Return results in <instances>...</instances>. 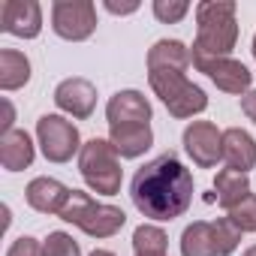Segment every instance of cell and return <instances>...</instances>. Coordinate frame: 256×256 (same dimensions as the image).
<instances>
[{
  "label": "cell",
  "instance_id": "cell-16",
  "mask_svg": "<svg viewBox=\"0 0 256 256\" xmlns=\"http://www.w3.org/2000/svg\"><path fill=\"white\" fill-rule=\"evenodd\" d=\"M34 160H36V145L28 130L16 126L12 133L0 136V166L6 172H24L34 166Z\"/></svg>",
  "mask_w": 256,
  "mask_h": 256
},
{
  "label": "cell",
  "instance_id": "cell-2",
  "mask_svg": "<svg viewBox=\"0 0 256 256\" xmlns=\"http://www.w3.org/2000/svg\"><path fill=\"white\" fill-rule=\"evenodd\" d=\"M238 6L232 0H202L196 4V40L190 48L193 66H202L217 58H232L238 42Z\"/></svg>",
  "mask_w": 256,
  "mask_h": 256
},
{
  "label": "cell",
  "instance_id": "cell-27",
  "mask_svg": "<svg viewBox=\"0 0 256 256\" xmlns=\"http://www.w3.org/2000/svg\"><path fill=\"white\" fill-rule=\"evenodd\" d=\"M139 0H130V4H114V0H102V10L106 12H112V16H133V12H139Z\"/></svg>",
  "mask_w": 256,
  "mask_h": 256
},
{
  "label": "cell",
  "instance_id": "cell-8",
  "mask_svg": "<svg viewBox=\"0 0 256 256\" xmlns=\"http://www.w3.org/2000/svg\"><path fill=\"white\" fill-rule=\"evenodd\" d=\"M181 142L199 169H214L223 163V130H217L211 120H190L181 133Z\"/></svg>",
  "mask_w": 256,
  "mask_h": 256
},
{
  "label": "cell",
  "instance_id": "cell-9",
  "mask_svg": "<svg viewBox=\"0 0 256 256\" xmlns=\"http://www.w3.org/2000/svg\"><path fill=\"white\" fill-rule=\"evenodd\" d=\"M54 106L72 120H88L96 108V84L84 76H70L54 88Z\"/></svg>",
  "mask_w": 256,
  "mask_h": 256
},
{
  "label": "cell",
  "instance_id": "cell-32",
  "mask_svg": "<svg viewBox=\"0 0 256 256\" xmlns=\"http://www.w3.org/2000/svg\"><path fill=\"white\" fill-rule=\"evenodd\" d=\"M166 256H169V253H166Z\"/></svg>",
  "mask_w": 256,
  "mask_h": 256
},
{
  "label": "cell",
  "instance_id": "cell-30",
  "mask_svg": "<svg viewBox=\"0 0 256 256\" xmlns=\"http://www.w3.org/2000/svg\"><path fill=\"white\" fill-rule=\"evenodd\" d=\"M241 256H256V244H250V247H247V250H244Z\"/></svg>",
  "mask_w": 256,
  "mask_h": 256
},
{
  "label": "cell",
  "instance_id": "cell-26",
  "mask_svg": "<svg viewBox=\"0 0 256 256\" xmlns=\"http://www.w3.org/2000/svg\"><path fill=\"white\" fill-rule=\"evenodd\" d=\"M6 256H46V253H42V241H40V238L22 235V238H16V241L10 244Z\"/></svg>",
  "mask_w": 256,
  "mask_h": 256
},
{
  "label": "cell",
  "instance_id": "cell-1",
  "mask_svg": "<svg viewBox=\"0 0 256 256\" xmlns=\"http://www.w3.org/2000/svg\"><path fill=\"white\" fill-rule=\"evenodd\" d=\"M193 172L169 151L136 169L130 181V199L136 211L154 223H172L193 205Z\"/></svg>",
  "mask_w": 256,
  "mask_h": 256
},
{
  "label": "cell",
  "instance_id": "cell-19",
  "mask_svg": "<svg viewBox=\"0 0 256 256\" xmlns=\"http://www.w3.org/2000/svg\"><path fill=\"white\" fill-rule=\"evenodd\" d=\"M30 58L18 48H0V90H22L30 82Z\"/></svg>",
  "mask_w": 256,
  "mask_h": 256
},
{
  "label": "cell",
  "instance_id": "cell-5",
  "mask_svg": "<svg viewBox=\"0 0 256 256\" xmlns=\"http://www.w3.org/2000/svg\"><path fill=\"white\" fill-rule=\"evenodd\" d=\"M148 84L151 90L160 96V102L166 106V112L178 120H187V118H196L208 108V94L193 84L187 78V72H178V70H151L148 72Z\"/></svg>",
  "mask_w": 256,
  "mask_h": 256
},
{
  "label": "cell",
  "instance_id": "cell-31",
  "mask_svg": "<svg viewBox=\"0 0 256 256\" xmlns=\"http://www.w3.org/2000/svg\"><path fill=\"white\" fill-rule=\"evenodd\" d=\"M250 52H253V60H256V34H253V42H250Z\"/></svg>",
  "mask_w": 256,
  "mask_h": 256
},
{
  "label": "cell",
  "instance_id": "cell-17",
  "mask_svg": "<svg viewBox=\"0 0 256 256\" xmlns=\"http://www.w3.org/2000/svg\"><path fill=\"white\" fill-rule=\"evenodd\" d=\"M190 64H193L190 46L181 42V40H157L148 48V72L151 70H178V72H187Z\"/></svg>",
  "mask_w": 256,
  "mask_h": 256
},
{
  "label": "cell",
  "instance_id": "cell-13",
  "mask_svg": "<svg viewBox=\"0 0 256 256\" xmlns=\"http://www.w3.org/2000/svg\"><path fill=\"white\" fill-rule=\"evenodd\" d=\"M70 196H72V187H66L64 181L48 178V175H40V178H34L24 187V202L36 214H48V217H60V211L66 208Z\"/></svg>",
  "mask_w": 256,
  "mask_h": 256
},
{
  "label": "cell",
  "instance_id": "cell-12",
  "mask_svg": "<svg viewBox=\"0 0 256 256\" xmlns=\"http://www.w3.org/2000/svg\"><path fill=\"white\" fill-rule=\"evenodd\" d=\"M196 70L205 72L211 78V84L217 90H223V94L244 96L247 90H253V72L235 58H217V60H208V64H202Z\"/></svg>",
  "mask_w": 256,
  "mask_h": 256
},
{
  "label": "cell",
  "instance_id": "cell-23",
  "mask_svg": "<svg viewBox=\"0 0 256 256\" xmlns=\"http://www.w3.org/2000/svg\"><path fill=\"white\" fill-rule=\"evenodd\" d=\"M42 253H46V256H82V244H78L70 232L54 229V232H48V238L42 241Z\"/></svg>",
  "mask_w": 256,
  "mask_h": 256
},
{
  "label": "cell",
  "instance_id": "cell-24",
  "mask_svg": "<svg viewBox=\"0 0 256 256\" xmlns=\"http://www.w3.org/2000/svg\"><path fill=\"white\" fill-rule=\"evenodd\" d=\"M190 0H154L151 4V12L160 24H178L184 22V16L190 12Z\"/></svg>",
  "mask_w": 256,
  "mask_h": 256
},
{
  "label": "cell",
  "instance_id": "cell-11",
  "mask_svg": "<svg viewBox=\"0 0 256 256\" xmlns=\"http://www.w3.org/2000/svg\"><path fill=\"white\" fill-rule=\"evenodd\" d=\"M154 108L148 102V96L136 88L118 90L114 96H108L106 102V120L108 126H126V124H151Z\"/></svg>",
  "mask_w": 256,
  "mask_h": 256
},
{
  "label": "cell",
  "instance_id": "cell-10",
  "mask_svg": "<svg viewBox=\"0 0 256 256\" xmlns=\"http://www.w3.org/2000/svg\"><path fill=\"white\" fill-rule=\"evenodd\" d=\"M0 30L16 40H36L42 34V6L36 0H4L0 4Z\"/></svg>",
  "mask_w": 256,
  "mask_h": 256
},
{
  "label": "cell",
  "instance_id": "cell-14",
  "mask_svg": "<svg viewBox=\"0 0 256 256\" xmlns=\"http://www.w3.org/2000/svg\"><path fill=\"white\" fill-rule=\"evenodd\" d=\"M108 142L118 151L120 160H139L154 145L151 124H126V126H108Z\"/></svg>",
  "mask_w": 256,
  "mask_h": 256
},
{
  "label": "cell",
  "instance_id": "cell-7",
  "mask_svg": "<svg viewBox=\"0 0 256 256\" xmlns=\"http://www.w3.org/2000/svg\"><path fill=\"white\" fill-rule=\"evenodd\" d=\"M96 6L90 0H54L52 30L66 42H84L96 34Z\"/></svg>",
  "mask_w": 256,
  "mask_h": 256
},
{
  "label": "cell",
  "instance_id": "cell-29",
  "mask_svg": "<svg viewBox=\"0 0 256 256\" xmlns=\"http://www.w3.org/2000/svg\"><path fill=\"white\" fill-rule=\"evenodd\" d=\"M88 256H118V253H112V250H102V247H96V250H90Z\"/></svg>",
  "mask_w": 256,
  "mask_h": 256
},
{
  "label": "cell",
  "instance_id": "cell-15",
  "mask_svg": "<svg viewBox=\"0 0 256 256\" xmlns=\"http://www.w3.org/2000/svg\"><path fill=\"white\" fill-rule=\"evenodd\" d=\"M223 163L232 172L250 175V169H256V139L241 126L223 130Z\"/></svg>",
  "mask_w": 256,
  "mask_h": 256
},
{
  "label": "cell",
  "instance_id": "cell-25",
  "mask_svg": "<svg viewBox=\"0 0 256 256\" xmlns=\"http://www.w3.org/2000/svg\"><path fill=\"white\" fill-rule=\"evenodd\" d=\"M226 217L238 226L241 235H244V232H256V193H250V196H247L241 205H235Z\"/></svg>",
  "mask_w": 256,
  "mask_h": 256
},
{
  "label": "cell",
  "instance_id": "cell-4",
  "mask_svg": "<svg viewBox=\"0 0 256 256\" xmlns=\"http://www.w3.org/2000/svg\"><path fill=\"white\" fill-rule=\"evenodd\" d=\"M60 220L64 223H72L76 229H82L84 235L102 241V238H112L124 229L126 223V214L124 208L118 205H108V202H96L90 193L84 190H72L66 208L60 211Z\"/></svg>",
  "mask_w": 256,
  "mask_h": 256
},
{
  "label": "cell",
  "instance_id": "cell-3",
  "mask_svg": "<svg viewBox=\"0 0 256 256\" xmlns=\"http://www.w3.org/2000/svg\"><path fill=\"white\" fill-rule=\"evenodd\" d=\"M78 175L88 184L90 193L96 196H118L120 184H124V169H120V157L112 148L108 139H88L82 145L78 154Z\"/></svg>",
  "mask_w": 256,
  "mask_h": 256
},
{
  "label": "cell",
  "instance_id": "cell-22",
  "mask_svg": "<svg viewBox=\"0 0 256 256\" xmlns=\"http://www.w3.org/2000/svg\"><path fill=\"white\" fill-rule=\"evenodd\" d=\"M211 226H214L217 256H232V253L238 250V244H241V232H238V226H235L229 217H217V220H211Z\"/></svg>",
  "mask_w": 256,
  "mask_h": 256
},
{
  "label": "cell",
  "instance_id": "cell-18",
  "mask_svg": "<svg viewBox=\"0 0 256 256\" xmlns=\"http://www.w3.org/2000/svg\"><path fill=\"white\" fill-rule=\"evenodd\" d=\"M250 178L244 172H232V169H220L214 175V202L229 214L235 205H241L250 196Z\"/></svg>",
  "mask_w": 256,
  "mask_h": 256
},
{
  "label": "cell",
  "instance_id": "cell-21",
  "mask_svg": "<svg viewBox=\"0 0 256 256\" xmlns=\"http://www.w3.org/2000/svg\"><path fill=\"white\" fill-rule=\"evenodd\" d=\"M169 235L157 223H142L133 229V253L136 256H166Z\"/></svg>",
  "mask_w": 256,
  "mask_h": 256
},
{
  "label": "cell",
  "instance_id": "cell-6",
  "mask_svg": "<svg viewBox=\"0 0 256 256\" xmlns=\"http://www.w3.org/2000/svg\"><path fill=\"white\" fill-rule=\"evenodd\" d=\"M36 145L48 163H70L82 154V136L78 126L66 114H40L36 120Z\"/></svg>",
  "mask_w": 256,
  "mask_h": 256
},
{
  "label": "cell",
  "instance_id": "cell-20",
  "mask_svg": "<svg viewBox=\"0 0 256 256\" xmlns=\"http://www.w3.org/2000/svg\"><path fill=\"white\" fill-rule=\"evenodd\" d=\"M181 256H217L211 220H193L181 232Z\"/></svg>",
  "mask_w": 256,
  "mask_h": 256
},
{
  "label": "cell",
  "instance_id": "cell-28",
  "mask_svg": "<svg viewBox=\"0 0 256 256\" xmlns=\"http://www.w3.org/2000/svg\"><path fill=\"white\" fill-rule=\"evenodd\" d=\"M241 112H244V118H247L250 124H256V88L241 96Z\"/></svg>",
  "mask_w": 256,
  "mask_h": 256
}]
</instances>
